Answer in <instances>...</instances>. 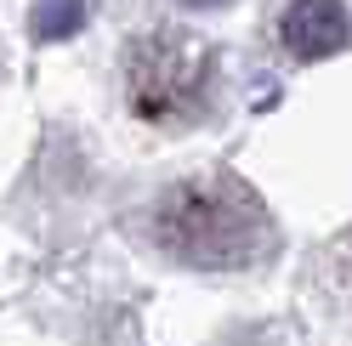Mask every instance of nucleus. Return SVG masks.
<instances>
[{
  "instance_id": "f03ea898",
  "label": "nucleus",
  "mask_w": 352,
  "mask_h": 346,
  "mask_svg": "<svg viewBox=\"0 0 352 346\" xmlns=\"http://www.w3.org/2000/svg\"><path fill=\"white\" fill-rule=\"evenodd\" d=\"M284 40H290L296 57H329L346 46V12L329 6V0H307L284 17Z\"/></svg>"
},
{
  "instance_id": "f257e3e1",
  "label": "nucleus",
  "mask_w": 352,
  "mask_h": 346,
  "mask_svg": "<svg viewBox=\"0 0 352 346\" xmlns=\"http://www.w3.org/2000/svg\"><path fill=\"white\" fill-rule=\"evenodd\" d=\"M160 239L199 267H239L273 244V222L239 182L216 176L170 193L160 210Z\"/></svg>"
}]
</instances>
